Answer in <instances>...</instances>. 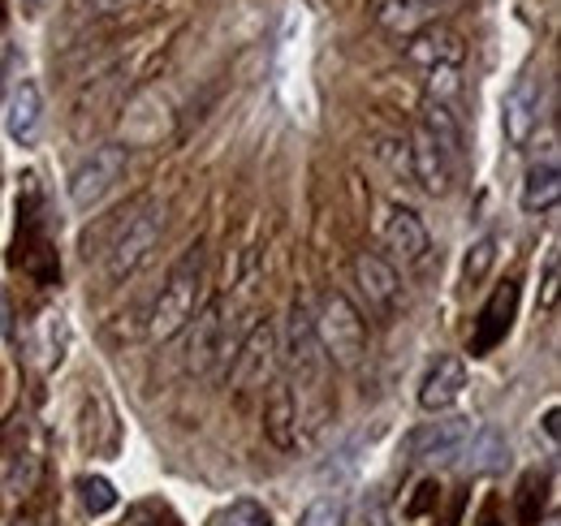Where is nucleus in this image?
Listing matches in <instances>:
<instances>
[{
  "label": "nucleus",
  "instance_id": "11",
  "mask_svg": "<svg viewBox=\"0 0 561 526\" xmlns=\"http://www.w3.org/2000/svg\"><path fill=\"white\" fill-rule=\"evenodd\" d=\"M354 285H358V294H363L367 311H371V316H380V320L398 316V307L407 302L402 276H398L393 260H385V255L363 251V255L354 260Z\"/></svg>",
  "mask_w": 561,
  "mask_h": 526
},
{
  "label": "nucleus",
  "instance_id": "6",
  "mask_svg": "<svg viewBox=\"0 0 561 526\" xmlns=\"http://www.w3.org/2000/svg\"><path fill=\"white\" fill-rule=\"evenodd\" d=\"M13 263L35 281V285H57L61 281V255L53 247V238L44 233V211H39V191L31 186V198L22 203V220H18V242H13Z\"/></svg>",
  "mask_w": 561,
  "mask_h": 526
},
{
  "label": "nucleus",
  "instance_id": "7",
  "mask_svg": "<svg viewBox=\"0 0 561 526\" xmlns=\"http://www.w3.org/2000/svg\"><path fill=\"white\" fill-rule=\"evenodd\" d=\"M273 371H277V329H273V320H260L238 341L233 363H229V380L238 393H255L273 380Z\"/></svg>",
  "mask_w": 561,
  "mask_h": 526
},
{
  "label": "nucleus",
  "instance_id": "35",
  "mask_svg": "<svg viewBox=\"0 0 561 526\" xmlns=\"http://www.w3.org/2000/svg\"><path fill=\"white\" fill-rule=\"evenodd\" d=\"M558 423H561V410L558 405H549V410H545V436H549L553 449H558Z\"/></svg>",
  "mask_w": 561,
  "mask_h": 526
},
{
  "label": "nucleus",
  "instance_id": "34",
  "mask_svg": "<svg viewBox=\"0 0 561 526\" xmlns=\"http://www.w3.org/2000/svg\"><path fill=\"white\" fill-rule=\"evenodd\" d=\"M13 69H18V53H13V48H4V53H0V100H4V91H13V87H9Z\"/></svg>",
  "mask_w": 561,
  "mask_h": 526
},
{
  "label": "nucleus",
  "instance_id": "2",
  "mask_svg": "<svg viewBox=\"0 0 561 526\" xmlns=\"http://www.w3.org/2000/svg\"><path fill=\"white\" fill-rule=\"evenodd\" d=\"M199 289H204V251H186L182 260L173 263V272L164 276L160 285V298L156 307L147 311V336L156 341H169L195 320V307H199Z\"/></svg>",
  "mask_w": 561,
  "mask_h": 526
},
{
  "label": "nucleus",
  "instance_id": "27",
  "mask_svg": "<svg viewBox=\"0 0 561 526\" xmlns=\"http://www.w3.org/2000/svg\"><path fill=\"white\" fill-rule=\"evenodd\" d=\"M211 526H273V514L260 505V501H251V496H242V501H229Z\"/></svg>",
  "mask_w": 561,
  "mask_h": 526
},
{
  "label": "nucleus",
  "instance_id": "28",
  "mask_svg": "<svg viewBox=\"0 0 561 526\" xmlns=\"http://www.w3.org/2000/svg\"><path fill=\"white\" fill-rule=\"evenodd\" d=\"M39 341H44V367H61L66 341H70L66 316H44V320H39Z\"/></svg>",
  "mask_w": 561,
  "mask_h": 526
},
{
  "label": "nucleus",
  "instance_id": "26",
  "mask_svg": "<svg viewBox=\"0 0 561 526\" xmlns=\"http://www.w3.org/2000/svg\"><path fill=\"white\" fill-rule=\"evenodd\" d=\"M346 514H351L346 496H337V492H324V496H316V501L302 510L298 526H346Z\"/></svg>",
  "mask_w": 561,
  "mask_h": 526
},
{
  "label": "nucleus",
  "instance_id": "21",
  "mask_svg": "<svg viewBox=\"0 0 561 526\" xmlns=\"http://www.w3.org/2000/svg\"><path fill=\"white\" fill-rule=\"evenodd\" d=\"M462 466L476 470V474H501L510 466V441L496 432V427H476L462 445Z\"/></svg>",
  "mask_w": 561,
  "mask_h": 526
},
{
  "label": "nucleus",
  "instance_id": "17",
  "mask_svg": "<svg viewBox=\"0 0 561 526\" xmlns=\"http://www.w3.org/2000/svg\"><path fill=\"white\" fill-rule=\"evenodd\" d=\"M440 9H445V0H367L371 22L380 31H389V35H402V39H411L415 31L432 26Z\"/></svg>",
  "mask_w": 561,
  "mask_h": 526
},
{
  "label": "nucleus",
  "instance_id": "37",
  "mask_svg": "<svg viewBox=\"0 0 561 526\" xmlns=\"http://www.w3.org/2000/svg\"><path fill=\"white\" fill-rule=\"evenodd\" d=\"M44 9H48V0H22V13H26V18H39Z\"/></svg>",
  "mask_w": 561,
  "mask_h": 526
},
{
  "label": "nucleus",
  "instance_id": "23",
  "mask_svg": "<svg viewBox=\"0 0 561 526\" xmlns=\"http://www.w3.org/2000/svg\"><path fill=\"white\" fill-rule=\"evenodd\" d=\"M545 510H549V474L527 470L518 479V492H514V523L540 526L545 523Z\"/></svg>",
  "mask_w": 561,
  "mask_h": 526
},
{
  "label": "nucleus",
  "instance_id": "8",
  "mask_svg": "<svg viewBox=\"0 0 561 526\" xmlns=\"http://www.w3.org/2000/svg\"><path fill=\"white\" fill-rule=\"evenodd\" d=\"M280 363L289 367V380H329V358L316 341V329H311V311L302 302L289 307L285 316V345L277 350Z\"/></svg>",
  "mask_w": 561,
  "mask_h": 526
},
{
  "label": "nucleus",
  "instance_id": "16",
  "mask_svg": "<svg viewBox=\"0 0 561 526\" xmlns=\"http://www.w3.org/2000/svg\"><path fill=\"white\" fill-rule=\"evenodd\" d=\"M4 130L18 147H35L44 130V95L31 78H18L9 100H4Z\"/></svg>",
  "mask_w": 561,
  "mask_h": 526
},
{
  "label": "nucleus",
  "instance_id": "14",
  "mask_svg": "<svg viewBox=\"0 0 561 526\" xmlns=\"http://www.w3.org/2000/svg\"><path fill=\"white\" fill-rule=\"evenodd\" d=\"M407 147H411V178H415L432 198L449 195V191H454V173H458V164L436 147V138L423 130V126H415L411 138H407Z\"/></svg>",
  "mask_w": 561,
  "mask_h": 526
},
{
  "label": "nucleus",
  "instance_id": "25",
  "mask_svg": "<svg viewBox=\"0 0 561 526\" xmlns=\"http://www.w3.org/2000/svg\"><path fill=\"white\" fill-rule=\"evenodd\" d=\"M423 100H432V104H445V108H462V69H432L427 73V95ZM462 117V113H458Z\"/></svg>",
  "mask_w": 561,
  "mask_h": 526
},
{
  "label": "nucleus",
  "instance_id": "29",
  "mask_svg": "<svg viewBox=\"0 0 561 526\" xmlns=\"http://www.w3.org/2000/svg\"><path fill=\"white\" fill-rule=\"evenodd\" d=\"M496 263V238H480V242H471V251H467V260H462V285H480L484 276H489V267Z\"/></svg>",
  "mask_w": 561,
  "mask_h": 526
},
{
  "label": "nucleus",
  "instance_id": "9",
  "mask_svg": "<svg viewBox=\"0 0 561 526\" xmlns=\"http://www.w3.org/2000/svg\"><path fill=\"white\" fill-rule=\"evenodd\" d=\"M545 104H549V87H545V73H523L514 87H510V95H505V113H501V126H505V138L514 142V147H527L536 130H540V122H545Z\"/></svg>",
  "mask_w": 561,
  "mask_h": 526
},
{
  "label": "nucleus",
  "instance_id": "5",
  "mask_svg": "<svg viewBox=\"0 0 561 526\" xmlns=\"http://www.w3.org/2000/svg\"><path fill=\"white\" fill-rule=\"evenodd\" d=\"M126 164H130V147H122V142L91 147V151L73 164L70 182H66V195H70L73 211H91V207H100L104 195L126 178Z\"/></svg>",
  "mask_w": 561,
  "mask_h": 526
},
{
  "label": "nucleus",
  "instance_id": "1",
  "mask_svg": "<svg viewBox=\"0 0 561 526\" xmlns=\"http://www.w3.org/2000/svg\"><path fill=\"white\" fill-rule=\"evenodd\" d=\"M164 229V207L156 198H135L126 207L113 211V229H108V247H104V272L113 281H126L142 267L151 255V247L160 242Z\"/></svg>",
  "mask_w": 561,
  "mask_h": 526
},
{
  "label": "nucleus",
  "instance_id": "18",
  "mask_svg": "<svg viewBox=\"0 0 561 526\" xmlns=\"http://www.w3.org/2000/svg\"><path fill=\"white\" fill-rule=\"evenodd\" d=\"M467 389V363L458 358V354H445V358H436L432 367H427V376H423L420 385V405L427 414H440V410H449L458 397Z\"/></svg>",
  "mask_w": 561,
  "mask_h": 526
},
{
  "label": "nucleus",
  "instance_id": "3",
  "mask_svg": "<svg viewBox=\"0 0 561 526\" xmlns=\"http://www.w3.org/2000/svg\"><path fill=\"white\" fill-rule=\"evenodd\" d=\"M311 329H316V341L329 363L358 367L367 358V320L346 294H324L311 316Z\"/></svg>",
  "mask_w": 561,
  "mask_h": 526
},
{
  "label": "nucleus",
  "instance_id": "31",
  "mask_svg": "<svg viewBox=\"0 0 561 526\" xmlns=\"http://www.w3.org/2000/svg\"><path fill=\"white\" fill-rule=\"evenodd\" d=\"M436 501H440V488H436V479H423L420 488H415V496L407 501V518H423L427 510H436Z\"/></svg>",
  "mask_w": 561,
  "mask_h": 526
},
{
  "label": "nucleus",
  "instance_id": "39",
  "mask_svg": "<svg viewBox=\"0 0 561 526\" xmlns=\"http://www.w3.org/2000/svg\"><path fill=\"white\" fill-rule=\"evenodd\" d=\"M0 22H4V13H0Z\"/></svg>",
  "mask_w": 561,
  "mask_h": 526
},
{
  "label": "nucleus",
  "instance_id": "32",
  "mask_svg": "<svg viewBox=\"0 0 561 526\" xmlns=\"http://www.w3.org/2000/svg\"><path fill=\"white\" fill-rule=\"evenodd\" d=\"M558 289H561V255L553 251L545 263V289H540V307L545 311H558Z\"/></svg>",
  "mask_w": 561,
  "mask_h": 526
},
{
  "label": "nucleus",
  "instance_id": "12",
  "mask_svg": "<svg viewBox=\"0 0 561 526\" xmlns=\"http://www.w3.org/2000/svg\"><path fill=\"white\" fill-rule=\"evenodd\" d=\"M514 320H518V281H505V285H496V289H492L489 302L480 307V316H476V324H471L467 354H471V358L492 354V350L510 336Z\"/></svg>",
  "mask_w": 561,
  "mask_h": 526
},
{
  "label": "nucleus",
  "instance_id": "4",
  "mask_svg": "<svg viewBox=\"0 0 561 526\" xmlns=\"http://www.w3.org/2000/svg\"><path fill=\"white\" fill-rule=\"evenodd\" d=\"M233 350H238V341H233V329H229V320H225V302H211V307H204V311L191 320L182 363H186L191 376L211 380V376L229 371Z\"/></svg>",
  "mask_w": 561,
  "mask_h": 526
},
{
  "label": "nucleus",
  "instance_id": "15",
  "mask_svg": "<svg viewBox=\"0 0 561 526\" xmlns=\"http://www.w3.org/2000/svg\"><path fill=\"white\" fill-rule=\"evenodd\" d=\"M380 242H385V251H389L393 260L407 263V267L423 263L427 251H432L427 225L420 220L415 207H389V216H385V225H380Z\"/></svg>",
  "mask_w": 561,
  "mask_h": 526
},
{
  "label": "nucleus",
  "instance_id": "33",
  "mask_svg": "<svg viewBox=\"0 0 561 526\" xmlns=\"http://www.w3.org/2000/svg\"><path fill=\"white\" fill-rule=\"evenodd\" d=\"M0 336L13 345L18 341V329H13V307H9V298H4V289H0Z\"/></svg>",
  "mask_w": 561,
  "mask_h": 526
},
{
  "label": "nucleus",
  "instance_id": "30",
  "mask_svg": "<svg viewBox=\"0 0 561 526\" xmlns=\"http://www.w3.org/2000/svg\"><path fill=\"white\" fill-rule=\"evenodd\" d=\"M376 156L385 160V169H389L393 178H411V147H407L402 138H380V142H376Z\"/></svg>",
  "mask_w": 561,
  "mask_h": 526
},
{
  "label": "nucleus",
  "instance_id": "22",
  "mask_svg": "<svg viewBox=\"0 0 561 526\" xmlns=\"http://www.w3.org/2000/svg\"><path fill=\"white\" fill-rule=\"evenodd\" d=\"M423 130L436 138V147L458 164L462 160V117L454 113V108H445V104H432V100H423Z\"/></svg>",
  "mask_w": 561,
  "mask_h": 526
},
{
  "label": "nucleus",
  "instance_id": "20",
  "mask_svg": "<svg viewBox=\"0 0 561 526\" xmlns=\"http://www.w3.org/2000/svg\"><path fill=\"white\" fill-rule=\"evenodd\" d=\"M561 198V169H558V151H549L545 160H536L523 178V191H518V203L523 211L540 216V211H553Z\"/></svg>",
  "mask_w": 561,
  "mask_h": 526
},
{
  "label": "nucleus",
  "instance_id": "10",
  "mask_svg": "<svg viewBox=\"0 0 561 526\" xmlns=\"http://www.w3.org/2000/svg\"><path fill=\"white\" fill-rule=\"evenodd\" d=\"M471 419L462 414H449V419H436V423H420L411 436H407V458L423 461V466H449V461L462 458V445L471 436Z\"/></svg>",
  "mask_w": 561,
  "mask_h": 526
},
{
  "label": "nucleus",
  "instance_id": "19",
  "mask_svg": "<svg viewBox=\"0 0 561 526\" xmlns=\"http://www.w3.org/2000/svg\"><path fill=\"white\" fill-rule=\"evenodd\" d=\"M264 436L277 445L280 454H298L302 449V432H298V414H294V397L289 385L277 380L264 401Z\"/></svg>",
  "mask_w": 561,
  "mask_h": 526
},
{
  "label": "nucleus",
  "instance_id": "24",
  "mask_svg": "<svg viewBox=\"0 0 561 526\" xmlns=\"http://www.w3.org/2000/svg\"><path fill=\"white\" fill-rule=\"evenodd\" d=\"M78 501H82V510H87L91 518H100V514L117 510V488H113L104 474H82V479H78Z\"/></svg>",
  "mask_w": 561,
  "mask_h": 526
},
{
  "label": "nucleus",
  "instance_id": "13",
  "mask_svg": "<svg viewBox=\"0 0 561 526\" xmlns=\"http://www.w3.org/2000/svg\"><path fill=\"white\" fill-rule=\"evenodd\" d=\"M407 61L420 66L423 73H432V69H462V61H467V39L454 26L432 22V26H423V31H415L407 39Z\"/></svg>",
  "mask_w": 561,
  "mask_h": 526
},
{
  "label": "nucleus",
  "instance_id": "38",
  "mask_svg": "<svg viewBox=\"0 0 561 526\" xmlns=\"http://www.w3.org/2000/svg\"><path fill=\"white\" fill-rule=\"evenodd\" d=\"M26 526H44V523H26Z\"/></svg>",
  "mask_w": 561,
  "mask_h": 526
},
{
  "label": "nucleus",
  "instance_id": "36",
  "mask_svg": "<svg viewBox=\"0 0 561 526\" xmlns=\"http://www.w3.org/2000/svg\"><path fill=\"white\" fill-rule=\"evenodd\" d=\"M476 526H501V514H496V501H484V510H480V518Z\"/></svg>",
  "mask_w": 561,
  "mask_h": 526
}]
</instances>
